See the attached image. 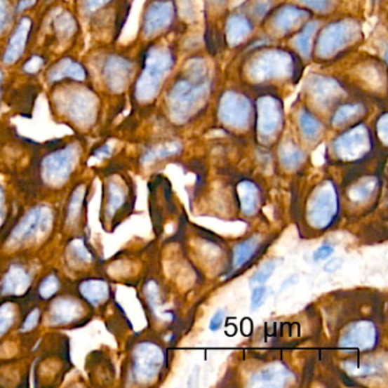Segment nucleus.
<instances>
[{"label":"nucleus","mask_w":388,"mask_h":388,"mask_svg":"<svg viewBox=\"0 0 388 388\" xmlns=\"http://www.w3.org/2000/svg\"><path fill=\"white\" fill-rule=\"evenodd\" d=\"M124 202L123 190L116 185L109 186V214L115 213V211L121 208V205Z\"/></svg>","instance_id":"nucleus-39"},{"label":"nucleus","mask_w":388,"mask_h":388,"mask_svg":"<svg viewBox=\"0 0 388 388\" xmlns=\"http://www.w3.org/2000/svg\"><path fill=\"white\" fill-rule=\"evenodd\" d=\"M250 31L252 25L248 20L241 15L232 16L226 25V36L229 45H239L250 34Z\"/></svg>","instance_id":"nucleus-25"},{"label":"nucleus","mask_w":388,"mask_h":388,"mask_svg":"<svg viewBox=\"0 0 388 388\" xmlns=\"http://www.w3.org/2000/svg\"><path fill=\"white\" fill-rule=\"evenodd\" d=\"M334 250V247L330 246V245H322L318 250H314V253H313V260L316 262L327 260L329 256L333 255Z\"/></svg>","instance_id":"nucleus-45"},{"label":"nucleus","mask_w":388,"mask_h":388,"mask_svg":"<svg viewBox=\"0 0 388 388\" xmlns=\"http://www.w3.org/2000/svg\"><path fill=\"white\" fill-rule=\"evenodd\" d=\"M371 139L364 126H358L340 135L335 142V152L342 160L355 161L370 151Z\"/></svg>","instance_id":"nucleus-14"},{"label":"nucleus","mask_w":388,"mask_h":388,"mask_svg":"<svg viewBox=\"0 0 388 388\" xmlns=\"http://www.w3.org/2000/svg\"><path fill=\"white\" fill-rule=\"evenodd\" d=\"M292 373L283 364L274 363L254 373L250 378V385L261 387H283L286 385Z\"/></svg>","instance_id":"nucleus-20"},{"label":"nucleus","mask_w":388,"mask_h":388,"mask_svg":"<svg viewBox=\"0 0 388 388\" xmlns=\"http://www.w3.org/2000/svg\"><path fill=\"white\" fill-rule=\"evenodd\" d=\"M181 1V14L186 18H195L196 14V0H180Z\"/></svg>","instance_id":"nucleus-46"},{"label":"nucleus","mask_w":388,"mask_h":388,"mask_svg":"<svg viewBox=\"0 0 388 388\" xmlns=\"http://www.w3.org/2000/svg\"><path fill=\"white\" fill-rule=\"evenodd\" d=\"M361 105H358V104L343 105L335 113L334 118H333V124L338 127V126H342V124L347 123L349 121L356 118L361 113Z\"/></svg>","instance_id":"nucleus-36"},{"label":"nucleus","mask_w":388,"mask_h":388,"mask_svg":"<svg viewBox=\"0 0 388 388\" xmlns=\"http://www.w3.org/2000/svg\"><path fill=\"white\" fill-rule=\"evenodd\" d=\"M34 20L30 16H22L9 31L6 45L0 56L4 67H14L27 53L34 32Z\"/></svg>","instance_id":"nucleus-8"},{"label":"nucleus","mask_w":388,"mask_h":388,"mask_svg":"<svg viewBox=\"0 0 388 388\" xmlns=\"http://www.w3.org/2000/svg\"><path fill=\"white\" fill-rule=\"evenodd\" d=\"M4 211H5V196L3 189H0V225L3 222Z\"/></svg>","instance_id":"nucleus-54"},{"label":"nucleus","mask_w":388,"mask_h":388,"mask_svg":"<svg viewBox=\"0 0 388 388\" xmlns=\"http://www.w3.org/2000/svg\"><path fill=\"white\" fill-rule=\"evenodd\" d=\"M378 135H380V139L384 144H387V115H382V118L380 119L378 122Z\"/></svg>","instance_id":"nucleus-50"},{"label":"nucleus","mask_w":388,"mask_h":388,"mask_svg":"<svg viewBox=\"0 0 388 388\" xmlns=\"http://www.w3.org/2000/svg\"><path fill=\"white\" fill-rule=\"evenodd\" d=\"M343 267V259L340 257H334V259L329 260L327 263H326L325 267H323V270L328 274H333V272H336V271L340 270V268Z\"/></svg>","instance_id":"nucleus-49"},{"label":"nucleus","mask_w":388,"mask_h":388,"mask_svg":"<svg viewBox=\"0 0 388 388\" xmlns=\"http://www.w3.org/2000/svg\"><path fill=\"white\" fill-rule=\"evenodd\" d=\"M46 64H47V58L45 55L36 53L25 58L22 64L21 71L25 76H34L45 69Z\"/></svg>","instance_id":"nucleus-35"},{"label":"nucleus","mask_w":388,"mask_h":388,"mask_svg":"<svg viewBox=\"0 0 388 388\" xmlns=\"http://www.w3.org/2000/svg\"><path fill=\"white\" fill-rule=\"evenodd\" d=\"M15 7L11 0H0V38L8 34L15 20Z\"/></svg>","instance_id":"nucleus-33"},{"label":"nucleus","mask_w":388,"mask_h":388,"mask_svg":"<svg viewBox=\"0 0 388 388\" xmlns=\"http://www.w3.org/2000/svg\"><path fill=\"white\" fill-rule=\"evenodd\" d=\"M294 62L288 53L270 49L257 55L247 69L252 81L263 82L274 79H286L292 76Z\"/></svg>","instance_id":"nucleus-4"},{"label":"nucleus","mask_w":388,"mask_h":388,"mask_svg":"<svg viewBox=\"0 0 388 388\" xmlns=\"http://www.w3.org/2000/svg\"><path fill=\"white\" fill-rule=\"evenodd\" d=\"M89 72L87 67L73 56H62L46 69V81L49 86L64 82H87Z\"/></svg>","instance_id":"nucleus-12"},{"label":"nucleus","mask_w":388,"mask_h":388,"mask_svg":"<svg viewBox=\"0 0 388 388\" xmlns=\"http://www.w3.org/2000/svg\"><path fill=\"white\" fill-rule=\"evenodd\" d=\"M298 123H300L302 133H303L305 138L316 139L321 133V123L309 112L302 111L300 113Z\"/></svg>","instance_id":"nucleus-32"},{"label":"nucleus","mask_w":388,"mask_h":388,"mask_svg":"<svg viewBox=\"0 0 388 388\" xmlns=\"http://www.w3.org/2000/svg\"><path fill=\"white\" fill-rule=\"evenodd\" d=\"M267 294H268V288L267 287H255L250 295V309L252 311H255L256 309H259L261 307L263 302L267 298Z\"/></svg>","instance_id":"nucleus-44"},{"label":"nucleus","mask_w":388,"mask_h":388,"mask_svg":"<svg viewBox=\"0 0 388 388\" xmlns=\"http://www.w3.org/2000/svg\"><path fill=\"white\" fill-rule=\"evenodd\" d=\"M93 155H95V156L100 157V159L109 156V155H111V148H109V145H102V146H100V148H97V149L93 151Z\"/></svg>","instance_id":"nucleus-52"},{"label":"nucleus","mask_w":388,"mask_h":388,"mask_svg":"<svg viewBox=\"0 0 388 388\" xmlns=\"http://www.w3.org/2000/svg\"><path fill=\"white\" fill-rule=\"evenodd\" d=\"M214 3L215 4H222L223 0H213Z\"/></svg>","instance_id":"nucleus-56"},{"label":"nucleus","mask_w":388,"mask_h":388,"mask_svg":"<svg viewBox=\"0 0 388 388\" xmlns=\"http://www.w3.org/2000/svg\"><path fill=\"white\" fill-rule=\"evenodd\" d=\"M79 157L76 145L69 144L51 152L43 162V173L46 180L53 185H60L69 179Z\"/></svg>","instance_id":"nucleus-9"},{"label":"nucleus","mask_w":388,"mask_h":388,"mask_svg":"<svg viewBox=\"0 0 388 388\" xmlns=\"http://www.w3.org/2000/svg\"><path fill=\"white\" fill-rule=\"evenodd\" d=\"M38 0H18L15 6L16 14H23V13L30 11L36 6Z\"/></svg>","instance_id":"nucleus-48"},{"label":"nucleus","mask_w":388,"mask_h":388,"mask_svg":"<svg viewBox=\"0 0 388 388\" xmlns=\"http://www.w3.org/2000/svg\"><path fill=\"white\" fill-rule=\"evenodd\" d=\"M225 316H226V313L223 310H218L217 312L214 313L213 316L210 320V326H208L210 330L213 331V333L219 330L221 326H222Z\"/></svg>","instance_id":"nucleus-47"},{"label":"nucleus","mask_w":388,"mask_h":388,"mask_svg":"<svg viewBox=\"0 0 388 388\" xmlns=\"http://www.w3.org/2000/svg\"><path fill=\"white\" fill-rule=\"evenodd\" d=\"M164 361L162 349L155 344L142 343L133 353V375L138 382H149L160 373Z\"/></svg>","instance_id":"nucleus-11"},{"label":"nucleus","mask_w":388,"mask_h":388,"mask_svg":"<svg viewBox=\"0 0 388 388\" xmlns=\"http://www.w3.org/2000/svg\"><path fill=\"white\" fill-rule=\"evenodd\" d=\"M252 105L241 93L228 91L220 100L219 118L222 123L235 129H245L250 123Z\"/></svg>","instance_id":"nucleus-10"},{"label":"nucleus","mask_w":388,"mask_h":388,"mask_svg":"<svg viewBox=\"0 0 388 388\" xmlns=\"http://www.w3.org/2000/svg\"><path fill=\"white\" fill-rule=\"evenodd\" d=\"M38 320H39V311L36 310L31 313L30 316H27L22 329L23 330H30V329L34 328Z\"/></svg>","instance_id":"nucleus-51"},{"label":"nucleus","mask_w":388,"mask_h":388,"mask_svg":"<svg viewBox=\"0 0 388 388\" xmlns=\"http://www.w3.org/2000/svg\"><path fill=\"white\" fill-rule=\"evenodd\" d=\"M377 338V329L373 322H355L342 335L340 346L345 349L367 351L376 345Z\"/></svg>","instance_id":"nucleus-17"},{"label":"nucleus","mask_w":388,"mask_h":388,"mask_svg":"<svg viewBox=\"0 0 388 388\" xmlns=\"http://www.w3.org/2000/svg\"><path fill=\"white\" fill-rule=\"evenodd\" d=\"M14 318H15V311L13 305L6 304L0 307V335H3L11 328V326L14 322Z\"/></svg>","instance_id":"nucleus-38"},{"label":"nucleus","mask_w":388,"mask_h":388,"mask_svg":"<svg viewBox=\"0 0 388 388\" xmlns=\"http://www.w3.org/2000/svg\"><path fill=\"white\" fill-rule=\"evenodd\" d=\"M307 16V13L303 9L296 8L294 6L283 7L274 18V29H277L279 32H288Z\"/></svg>","instance_id":"nucleus-24"},{"label":"nucleus","mask_w":388,"mask_h":388,"mask_svg":"<svg viewBox=\"0 0 388 388\" xmlns=\"http://www.w3.org/2000/svg\"><path fill=\"white\" fill-rule=\"evenodd\" d=\"M51 212L48 208H39L31 210L14 229L12 243L25 244L27 241L43 235L51 225Z\"/></svg>","instance_id":"nucleus-13"},{"label":"nucleus","mask_w":388,"mask_h":388,"mask_svg":"<svg viewBox=\"0 0 388 388\" xmlns=\"http://www.w3.org/2000/svg\"><path fill=\"white\" fill-rule=\"evenodd\" d=\"M69 254L72 255L73 259L79 260L78 262H89L91 257L89 250L86 248L81 241H73L69 246Z\"/></svg>","instance_id":"nucleus-42"},{"label":"nucleus","mask_w":388,"mask_h":388,"mask_svg":"<svg viewBox=\"0 0 388 388\" xmlns=\"http://www.w3.org/2000/svg\"><path fill=\"white\" fill-rule=\"evenodd\" d=\"M29 285H30V276L23 269L14 265L9 269L6 276L4 278L1 288H3L4 294L18 295V294L25 292Z\"/></svg>","instance_id":"nucleus-22"},{"label":"nucleus","mask_w":388,"mask_h":388,"mask_svg":"<svg viewBox=\"0 0 388 388\" xmlns=\"http://www.w3.org/2000/svg\"><path fill=\"white\" fill-rule=\"evenodd\" d=\"M58 287H60V281H58V277L56 276H49L40 285V295L43 296L44 298L51 297L55 293L58 292Z\"/></svg>","instance_id":"nucleus-41"},{"label":"nucleus","mask_w":388,"mask_h":388,"mask_svg":"<svg viewBox=\"0 0 388 388\" xmlns=\"http://www.w3.org/2000/svg\"><path fill=\"white\" fill-rule=\"evenodd\" d=\"M301 3L316 12H329L334 6L335 0H301Z\"/></svg>","instance_id":"nucleus-43"},{"label":"nucleus","mask_w":388,"mask_h":388,"mask_svg":"<svg viewBox=\"0 0 388 388\" xmlns=\"http://www.w3.org/2000/svg\"><path fill=\"white\" fill-rule=\"evenodd\" d=\"M268 1H260L255 6V13L259 16L265 15V13L268 12Z\"/></svg>","instance_id":"nucleus-53"},{"label":"nucleus","mask_w":388,"mask_h":388,"mask_svg":"<svg viewBox=\"0 0 388 388\" xmlns=\"http://www.w3.org/2000/svg\"><path fill=\"white\" fill-rule=\"evenodd\" d=\"M318 23L316 22H310L304 27L301 34L296 36L294 39V45H295L297 51L301 53L304 58H309L311 54V46H312V36L316 32Z\"/></svg>","instance_id":"nucleus-31"},{"label":"nucleus","mask_w":388,"mask_h":388,"mask_svg":"<svg viewBox=\"0 0 388 388\" xmlns=\"http://www.w3.org/2000/svg\"><path fill=\"white\" fill-rule=\"evenodd\" d=\"M276 267H277V265L274 261L265 262L260 267L259 270L256 271L253 277L250 278V283L262 285V283H267L270 279L271 276L274 274Z\"/></svg>","instance_id":"nucleus-37"},{"label":"nucleus","mask_w":388,"mask_h":388,"mask_svg":"<svg viewBox=\"0 0 388 388\" xmlns=\"http://www.w3.org/2000/svg\"><path fill=\"white\" fill-rule=\"evenodd\" d=\"M307 89L313 102L321 109H328L329 106L338 102L344 93L340 83L322 76H310L307 82Z\"/></svg>","instance_id":"nucleus-18"},{"label":"nucleus","mask_w":388,"mask_h":388,"mask_svg":"<svg viewBox=\"0 0 388 388\" xmlns=\"http://www.w3.org/2000/svg\"><path fill=\"white\" fill-rule=\"evenodd\" d=\"M81 313V305L78 302L69 298H60L51 307V321L58 325L69 323L78 319Z\"/></svg>","instance_id":"nucleus-21"},{"label":"nucleus","mask_w":388,"mask_h":388,"mask_svg":"<svg viewBox=\"0 0 388 388\" xmlns=\"http://www.w3.org/2000/svg\"><path fill=\"white\" fill-rule=\"evenodd\" d=\"M377 185L378 184L375 179H367V180L362 181L349 190V199L359 203L367 201L376 190Z\"/></svg>","instance_id":"nucleus-34"},{"label":"nucleus","mask_w":388,"mask_h":388,"mask_svg":"<svg viewBox=\"0 0 388 388\" xmlns=\"http://www.w3.org/2000/svg\"><path fill=\"white\" fill-rule=\"evenodd\" d=\"M115 0H79V13L87 20H95L114 3Z\"/></svg>","instance_id":"nucleus-28"},{"label":"nucleus","mask_w":388,"mask_h":388,"mask_svg":"<svg viewBox=\"0 0 388 388\" xmlns=\"http://www.w3.org/2000/svg\"><path fill=\"white\" fill-rule=\"evenodd\" d=\"M210 91L205 80L184 79L178 81L168 96L170 116L177 123H184L202 109Z\"/></svg>","instance_id":"nucleus-3"},{"label":"nucleus","mask_w":388,"mask_h":388,"mask_svg":"<svg viewBox=\"0 0 388 388\" xmlns=\"http://www.w3.org/2000/svg\"><path fill=\"white\" fill-rule=\"evenodd\" d=\"M281 107L276 98L262 97L257 102V130L260 135L270 138L277 133L281 124Z\"/></svg>","instance_id":"nucleus-19"},{"label":"nucleus","mask_w":388,"mask_h":388,"mask_svg":"<svg viewBox=\"0 0 388 388\" xmlns=\"http://www.w3.org/2000/svg\"><path fill=\"white\" fill-rule=\"evenodd\" d=\"M260 239L257 237H250L246 241H241L234 250V267L235 269L241 268L246 265L253 257L256 250L259 248Z\"/></svg>","instance_id":"nucleus-27"},{"label":"nucleus","mask_w":388,"mask_h":388,"mask_svg":"<svg viewBox=\"0 0 388 388\" xmlns=\"http://www.w3.org/2000/svg\"><path fill=\"white\" fill-rule=\"evenodd\" d=\"M181 151V145L177 142H166V144L161 145L157 147L152 148L149 151L145 153L142 159V163L148 164V163L154 162V161L163 160L166 157L172 156Z\"/></svg>","instance_id":"nucleus-30"},{"label":"nucleus","mask_w":388,"mask_h":388,"mask_svg":"<svg viewBox=\"0 0 388 388\" xmlns=\"http://www.w3.org/2000/svg\"><path fill=\"white\" fill-rule=\"evenodd\" d=\"M279 157L285 169L294 170L303 162L304 153L295 145L287 142L280 147Z\"/></svg>","instance_id":"nucleus-29"},{"label":"nucleus","mask_w":388,"mask_h":388,"mask_svg":"<svg viewBox=\"0 0 388 388\" xmlns=\"http://www.w3.org/2000/svg\"><path fill=\"white\" fill-rule=\"evenodd\" d=\"M83 190L81 189V187H79L76 190V193L73 194L72 199L69 202V211H67V218L69 219H76L81 210L82 201H83Z\"/></svg>","instance_id":"nucleus-40"},{"label":"nucleus","mask_w":388,"mask_h":388,"mask_svg":"<svg viewBox=\"0 0 388 388\" xmlns=\"http://www.w3.org/2000/svg\"><path fill=\"white\" fill-rule=\"evenodd\" d=\"M175 16V7L170 1H153L145 12L142 34L146 38L156 36L166 30Z\"/></svg>","instance_id":"nucleus-16"},{"label":"nucleus","mask_w":388,"mask_h":388,"mask_svg":"<svg viewBox=\"0 0 388 388\" xmlns=\"http://www.w3.org/2000/svg\"><path fill=\"white\" fill-rule=\"evenodd\" d=\"M359 36L360 27L354 21L344 20L333 23L320 34L316 54L322 58H331L358 39Z\"/></svg>","instance_id":"nucleus-5"},{"label":"nucleus","mask_w":388,"mask_h":388,"mask_svg":"<svg viewBox=\"0 0 388 388\" xmlns=\"http://www.w3.org/2000/svg\"><path fill=\"white\" fill-rule=\"evenodd\" d=\"M241 210L247 215H253L259 210V188L250 181H241L237 187Z\"/></svg>","instance_id":"nucleus-23"},{"label":"nucleus","mask_w":388,"mask_h":388,"mask_svg":"<svg viewBox=\"0 0 388 388\" xmlns=\"http://www.w3.org/2000/svg\"><path fill=\"white\" fill-rule=\"evenodd\" d=\"M80 290L83 297L93 305H98L109 296V287L102 280H88L82 283Z\"/></svg>","instance_id":"nucleus-26"},{"label":"nucleus","mask_w":388,"mask_h":388,"mask_svg":"<svg viewBox=\"0 0 388 388\" xmlns=\"http://www.w3.org/2000/svg\"><path fill=\"white\" fill-rule=\"evenodd\" d=\"M4 87H5V74H4L3 67H0V105L3 100Z\"/></svg>","instance_id":"nucleus-55"},{"label":"nucleus","mask_w":388,"mask_h":388,"mask_svg":"<svg viewBox=\"0 0 388 388\" xmlns=\"http://www.w3.org/2000/svg\"><path fill=\"white\" fill-rule=\"evenodd\" d=\"M53 104L58 114L80 128L95 124L100 115V96L86 82H64L54 86Z\"/></svg>","instance_id":"nucleus-1"},{"label":"nucleus","mask_w":388,"mask_h":388,"mask_svg":"<svg viewBox=\"0 0 388 388\" xmlns=\"http://www.w3.org/2000/svg\"><path fill=\"white\" fill-rule=\"evenodd\" d=\"M47 29L51 32L54 43L58 47H64L76 38L80 30V25L71 11L58 8L48 16Z\"/></svg>","instance_id":"nucleus-15"},{"label":"nucleus","mask_w":388,"mask_h":388,"mask_svg":"<svg viewBox=\"0 0 388 388\" xmlns=\"http://www.w3.org/2000/svg\"><path fill=\"white\" fill-rule=\"evenodd\" d=\"M133 72V63L122 55H104L98 64L102 87L114 95L122 93L127 89Z\"/></svg>","instance_id":"nucleus-6"},{"label":"nucleus","mask_w":388,"mask_h":388,"mask_svg":"<svg viewBox=\"0 0 388 388\" xmlns=\"http://www.w3.org/2000/svg\"><path fill=\"white\" fill-rule=\"evenodd\" d=\"M172 65L173 58L168 49L163 47L148 49L142 60V73L135 81L133 91L135 100L146 104L155 100Z\"/></svg>","instance_id":"nucleus-2"},{"label":"nucleus","mask_w":388,"mask_h":388,"mask_svg":"<svg viewBox=\"0 0 388 388\" xmlns=\"http://www.w3.org/2000/svg\"><path fill=\"white\" fill-rule=\"evenodd\" d=\"M337 212V192L334 185L327 181L311 199L307 208L309 221L316 228L325 229L330 226Z\"/></svg>","instance_id":"nucleus-7"}]
</instances>
